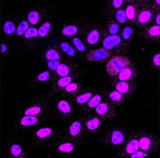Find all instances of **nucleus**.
<instances>
[{
  "label": "nucleus",
  "mask_w": 160,
  "mask_h": 158,
  "mask_svg": "<svg viewBox=\"0 0 160 158\" xmlns=\"http://www.w3.org/2000/svg\"><path fill=\"white\" fill-rule=\"evenodd\" d=\"M51 78V72L49 70L39 71L32 78L30 83L28 84V88H33L40 84L46 83Z\"/></svg>",
  "instance_id": "nucleus-38"
},
{
  "label": "nucleus",
  "mask_w": 160,
  "mask_h": 158,
  "mask_svg": "<svg viewBox=\"0 0 160 158\" xmlns=\"http://www.w3.org/2000/svg\"><path fill=\"white\" fill-rule=\"evenodd\" d=\"M63 60H52V61H48V62L45 63V64L47 65L48 67V70L50 71L51 73L54 72L56 70L57 68H58L61 63Z\"/></svg>",
  "instance_id": "nucleus-44"
},
{
  "label": "nucleus",
  "mask_w": 160,
  "mask_h": 158,
  "mask_svg": "<svg viewBox=\"0 0 160 158\" xmlns=\"http://www.w3.org/2000/svg\"><path fill=\"white\" fill-rule=\"evenodd\" d=\"M102 26L105 31L111 36L120 35L121 29H122L120 24H119L118 22H116L112 18H106V21L103 24H102Z\"/></svg>",
  "instance_id": "nucleus-39"
},
{
  "label": "nucleus",
  "mask_w": 160,
  "mask_h": 158,
  "mask_svg": "<svg viewBox=\"0 0 160 158\" xmlns=\"http://www.w3.org/2000/svg\"><path fill=\"white\" fill-rule=\"evenodd\" d=\"M130 133L131 131L125 127H114L106 130L98 138V143L104 147L120 148Z\"/></svg>",
  "instance_id": "nucleus-5"
},
{
  "label": "nucleus",
  "mask_w": 160,
  "mask_h": 158,
  "mask_svg": "<svg viewBox=\"0 0 160 158\" xmlns=\"http://www.w3.org/2000/svg\"><path fill=\"white\" fill-rule=\"evenodd\" d=\"M41 57L44 63L48 61L67 60L63 56L57 44H50L45 47L41 54Z\"/></svg>",
  "instance_id": "nucleus-26"
},
{
  "label": "nucleus",
  "mask_w": 160,
  "mask_h": 158,
  "mask_svg": "<svg viewBox=\"0 0 160 158\" xmlns=\"http://www.w3.org/2000/svg\"><path fill=\"white\" fill-rule=\"evenodd\" d=\"M85 88L82 84L80 83L79 80L75 81L73 83L69 84L68 85L63 88L62 90L59 91V93L57 94L58 96H65V97H72V96L78 93L80 91Z\"/></svg>",
  "instance_id": "nucleus-37"
},
{
  "label": "nucleus",
  "mask_w": 160,
  "mask_h": 158,
  "mask_svg": "<svg viewBox=\"0 0 160 158\" xmlns=\"http://www.w3.org/2000/svg\"><path fill=\"white\" fill-rule=\"evenodd\" d=\"M158 12L160 11L155 9L151 1L139 0L134 27L141 30L145 26L152 24Z\"/></svg>",
  "instance_id": "nucleus-6"
},
{
  "label": "nucleus",
  "mask_w": 160,
  "mask_h": 158,
  "mask_svg": "<svg viewBox=\"0 0 160 158\" xmlns=\"http://www.w3.org/2000/svg\"><path fill=\"white\" fill-rule=\"evenodd\" d=\"M21 42L27 49H32L39 44L38 36V27L36 26H30L22 37Z\"/></svg>",
  "instance_id": "nucleus-29"
},
{
  "label": "nucleus",
  "mask_w": 160,
  "mask_h": 158,
  "mask_svg": "<svg viewBox=\"0 0 160 158\" xmlns=\"http://www.w3.org/2000/svg\"><path fill=\"white\" fill-rule=\"evenodd\" d=\"M131 63V61L129 60V58L126 55H114L106 63V73L108 74L110 78L115 77L124 68L130 65Z\"/></svg>",
  "instance_id": "nucleus-15"
},
{
  "label": "nucleus",
  "mask_w": 160,
  "mask_h": 158,
  "mask_svg": "<svg viewBox=\"0 0 160 158\" xmlns=\"http://www.w3.org/2000/svg\"><path fill=\"white\" fill-rule=\"evenodd\" d=\"M55 99L51 102L53 114L64 122L66 124L78 115V110L69 97L55 95Z\"/></svg>",
  "instance_id": "nucleus-4"
},
{
  "label": "nucleus",
  "mask_w": 160,
  "mask_h": 158,
  "mask_svg": "<svg viewBox=\"0 0 160 158\" xmlns=\"http://www.w3.org/2000/svg\"><path fill=\"white\" fill-rule=\"evenodd\" d=\"M160 65V53L159 51L153 53L151 58V69H155L159 67Z\"/></svg>",
  "instance_id": "nucleus-42"
},
{
  "label": "nucleus",
  "mask_w": 160,
  "mask_h": 158,
  "mask_svg": "<svg viewBox=\"0 0 160 158\" xmlns=\"http://www.w3.org/2000/svg\"><path fill=\"white\" fill-rule=\"evenodd\" d=\"M30 136L35 147L48 149L61 135L54 124L45 123L34 127L30 132Z\"/></svg>",
  "instance_id": "nucleus-1"
},
{
  "label": "nucleus",
  "mask_w": 160,
  "mask_h": 158,
  "mask_svg": "<svg viewBox=\"0 0 160 158\" xmlns=\"http://www.w3.org/2000/svg\"><path fill=\"white\" fill-rule=\"evenodd\" d=\"M83 74V70H80L77 71L76 73L67 76V77H62L58 79V80L55 81L54 83H52V87L50 88V92L49 93H47L50 97H53L55 95H57L59 93L61 90H62L63 88L68 85L69 84L75 81H78L81 79Z\"/></svg>",
  "instance_id": "nucleus-21"
},
{
  "label": "nucleus",
  "mask_w": 160,
  "mask_h": 158,
  "mask_svg": "<svg viewBox=\"0 0 160 158\" xmlns=\"http://www.w3.org/2000/svg\"><path fill=\"white\" fill-rule=\"evenodd\" d=\"M138 2L139 0H127V1H125L124 8L128 25L134 26Z\"/></svg>",
  "instance_id": "nucleus-34"
},
{
  "label": "nucleus",
  "mask_w": 160,
  "mask_h": 158,
  "mask_svg": "<svg viewBox=\"0 0 160 158\" xmlns=\"http://www.w3.org/2000/svg\"><path fill=\"white\" fill-rule=\"evenodd\" d=\"M51 97L48 94L35 98L24 108L20 116H34L50 111L51 109Z\"/></svg>",
  "instance_id": "nucleus-11"
},
{
  "label": "nucleus",
  "mask_w": 160,
  "mask_h": 158,
  "mask_svg": "<svg viewBox=\"0 0 160 158\" xmlns=\"http://www.w3.org/2000/svg\"><path fill=\"white\" fill-rule=\"evenodd\" d=\"M97 88H84L78 93L69 98L72 102L77 110H78L79 108H81L82 106L84 105L89 101L90 98L92 97V96L97 92Z\"/></svg>",
  "instance_id": "nucleus-24"
},
{
  "label": "nucleus",
  "mask_w": 160,
  "mask_h": 158,
  "mask_svg": "<svg viewBox=\"0 0 160 158\" xmlns=\"http://www.w3.org/2000/svg\"><path fill=\"white\" fill-rule=\"evenodd\" d=\"M106 121L94 113L84 114L83 119V135L95 136L99 135L103 128V124Z\"/></svg>",
  "instance_id": "nucleus-13"
},
{
  "label": "nucleus",
  "mask_w": 160,
  "mask_h": 158,
  "mask_svg": "<svg viewBox=\"0 0 160 158\" xmlns=\"http://www.w3.org/2000/svg\"><path fill=\"white\" fill-rule=\"evenodd\" d=\"M83 143L69 137L60 136L48 148V156L50 157L73 158L79 152Z\"/></svg>",
  "instance_id": "nucleus-2"
},
{
  "label": "nucleus",
  "mask_w": 160,
  "mask_h": 158,
  "mask_svg": "<svg viewBox=\"0 0 160 158\" xmlns=\"http://www.w3.org/2000/svg\"><path fill=\"white\" fill-rule=\"evenodd\" d=\"M103 5L104 9H105V15L107 16L123 7L125 1L124 0H106L104 2Z\"/></svg>",
  "instance_id": "nucleus-40"
},
{
  "label": "nucleus",
  "mask_w": 160,
  "mask_h": 158,
  "mask_svg": "<svg viewBox=\"0 0 160 158\" xmlns=\"http://www.w3.org/2000/svg\"><path fill=\"white\" fill-rule=\"evenodd\" d=\"M136 33V28L131 25H128V24H126L121 29L120 36L128 51L134 44Z\"/></svg>",
  "instance_id": "nucleus-32"
},
{
  "label": "nucleus",
  "mask_w": 160,
  "mask_h": 158,
  "mask_svg": "<svg viewBox=\"0 0 160 158\" xmlns=\"http://www.w3.org/2000/svg\"><path fill=\"white\" fill-rule=\"evenodd\" d=\"M153 24H157V25H159V24H160V12H158V13H157V15H156L155 18H154V20H153Z\"/></svg>",
  "instance_id": "nucleus-46"
},
{
  "label": "nucleus",
  "mask_w": 160,
  "mask_h": 158,
  "mask_svg": "<svg viewBox=\"0 0 160 158\" xmlns=\"http://www.w3.org/2000/svg\"><path fill=\"white\" fill-rule=\"evenodd\" d=\"M50 12L49 9L44 6L33 5L30 8L27 16V20L30 25L38 27Z\"/></svg>",
  "instance_id": "nucleus-20"
},
{
  "label": "nucleus",
  "mask_w": 160,
  "mask_h": 158,
  "mask_svg": "<svg viewBox=\"0 0 160 158\" xmlns=\"http://www.w3.org/2000/svg\"><path fill=\"white\" fill-rule=\"evenodd\" d=\"M16 30V24L15 18H7L3 24V33L5 41L11 42L15 41V34Z\"/></svg>",
  "instance_id": "nucleus-33"
},
{
  "label": "nucleus",
  "mask_w": 160,
  "mask_h": 158,
  "mask_svg": "<svg viewBox=\"0 0 160 158\" xmlns=\"http://www.w3.org/2000/svg\"><path fill=\"white\" fill-rule=\"evenodd\" d=\"M139 149L151 153V155L158 153L159 151V138L155 133L146 130L137 131Z\"/></svg>",
  "instance_id": "nucleus-10"
},
{
  "label": "nucleus",
  "mask_w": 160,
  "mask_h": 158,
  "mask_svg": "<svg viewBox=\"0 0 160 158\" xmlns=\"http://www.w3.org/2000/svg\"><path fill=\"white\" fill-rule=\"evenodd\" d=\"M80 70H81V67L77 62L70 60H64L54 72L51 73V83H54L60 78L73 74Z\"/></svg>",
  "instance_id": "nucleus-14"
},
{
  "label": "nucleus",
  "mask_w": 160,
  "mask_h": 158,
  "mask_svg": "<svg viewBox=\"0 0 160 158\" xmlns=\"http://www.w3.org/2000/svg\"><path fill=\"white\" fill-rule=\"evenodd\" d=\"M93 113L98 115V116L101 117L105 121L116 118L118 116L119 114L118 110H117V107L105 99L102 100L96 107Z\"/></svg>",
  "instance_id": "nucleus-23"
},
{
  "label": "nucleus",
  "mask_w": 160,
  "mask_h": 158,
  "mask_svg": "<svg viewBox=\"0 0 160 158\" xmlns=\"http://www.w3.org/2000/svg\"><path fill=\"white\" fill-rule=\"evenodd\" d=\"M139 70L134 63H131L130 65L124 68L118 75L112 77L111 79L117 81H136L139 76Z\"/></svg>",
  "instance_id": "nucleus-25"
},
{
  "label": "nucleus",
  "mask_w": 160,
  "mask_h": 158,
  "mask_svg": "<svg viewBox=\"0 0 160 158\" xmlns=\"http://www.w3.org/2000/svg\"><path fill=\"white\" fill-rule=\"evenodd\" d=\"M100 32H101V24H97L92 20L87 21L81 36L89 50L96 49L100 45Z\"/></svg>",
  "instance_id": "nucleus-8"
},
{
  "label": "nucleus",
  "mask_w": 160,
  "mask_h": 158,
  "mask_svg": "<svg viewBox=\"0 0 160 158\" xmlns=\"http://www.w3.org/2000/svg\"><path fill=\"white\" fill-rule=\"evenodd\" d=\"M60 49L61 52H62L63 56L67 60H70L78 62L79 60H82L81 57L78 54L74 47L69 43L68 40L65 39H60L58 44H57Z\"/></svg>",
  "instance_id": "nucleus-30"
},
{
  "label": "nucleus",
  "mask_w": 160,
  "mask_h": 158,
  "mask_svg": "<svg viewBox=\"0 0 160 158\" xmlns=\"http://www.w3.org/2000/svg\"><path fill=\"white\" fill-rule=\"evenodd\" d=\"M5 155L8 158H28L31 152L24 149L19 141L11 139L6 143Z\"/></svg>",
  "instance_id": "nucleus-18"
},
{
  "label": "nucleus",
  "mask_w": 160,
  "mask_h": 158,
  "mask_svg": "<svg viewBox=\"0 0 160 158\" xmlns=\"http://www.w3.org/2000/svg\"><path fill=\"white\" fill-rule=\"evenodd\" d=\"M139 149L138 135L137 132H131L127 137L126 141L120 148L116 154V157L119 158H128L131 154Z\"/></svg>",
  "instance_id": "nucleus-17"
},
{
  "label": "nucleus",
  "mask_w": 160,
  "mask_h": 158,
  "mask_svg": "<svg viewBox=\"0 0 160 158\" xmlns=\"http://www.w3.org/2000/svg\"><path fill=\"white\" fill-rule=\"evenodd\" d=\"M152 155L151 153L147 152V151H142L141 149H138V150L135 151L133 154L129 156L128 158H144V157H149L150 156Z\"/></svg>",
  "instance_id": "nucleus-45"
},
{
  "label": "nucleus",
  "mask_w": 160,
  "mask_h": 158,
  "mask_svg": "<svg viewBox=\"0 0 160 158\" xmlns=\"http://www.w3.org/2000/svg\"><path fill=\"white\" fill-rule=\"evenodd\" d=\"M55 22L50 12L40 25L38 26V36L39 44H42L54 32Z\"/></svg>",
  "instance_id": "nucleus-22"
},
{
  "label": "nucleus",
  "mask_w": 160,
  "mask_h": 158,
  "mask_svg": "<svg viewBox=\"0 0 160 158\" xmlns=\"http://www.w3.org/2000/svg\"><path fill=\"white\" fill-rule=\"evenodd\" d=\"M106 16V18H112V19L114 20V21L118 22V23L119 24H120V25H122V24H125V25L128 24L124 6Z\"/></svg>",
  "instance_id": "nucleus-41"
},
{
  "label": "nucleus",
  "mask_w": 160,
  "mask_h": 158,
  "mask_svg": "<svg viewBox=\"0 0 160 158\" xmlns=\"http://www.w3.org/2000/svg\"><path fill=\"white\" fill-rule=\"evenodd\" d=\"M139 33L148 42H158L160 39V26L152 24L139 30Z\"/></svg>",
  "instance_id": "nucleus-28"
},
{
  "label": "nucleus",
  "mask_w": 160,
  "mask_h": 158,
  "mask_svg": "<svg viewBox=\"0 0 160 158\" xmlns=\"http://www.w3.org/2000/svg\"><path fill=\"white\" fill-rule=\"evenodd\" d=\"M83 116L84 114H78L72 119L69 120L68 122L66 123L64 134L65 136L82 143H83L84 138H85L83 135Z\"/></svg>",
  "instance_id": "nucleus-12"
},
{
  "label": "nucleus",
  "mask_w": 160,
  "mask_h": 158,
  "mask_svg": "<svg viewBox=\"0 0 160 158\" xmlns=\"http://www.w3.org/2000/svg\"><path fill=\"white\" fill-rule=\"evenodd\" d=\"M53 116L52 111L44 113L34 116H18L12 123L11 132H19L22 131H30L34 127L44 123Z\"/></svg>",
  "instance_id": "nucleus-3"
},
{
  "label": "nucleus",
  "mask_w": 160,
  "mask_h": 158,
  "mask_svg": "<svg viewBox=\"0 0 160 158\" xmlns=\"http://www.w3.org/2000/svg\"><path fill=\"white\" fill-rule=\"evenodd\" d=\"M69 43L72 44V46L74 47L78 54L81 57L82 60H83V57L84 55L88 52H89V49L87 48V45L84 42L83 37L81 36V33L78 35L76 36H74L72 38L68 39Z\"/></svg>",
  "instance_id": "nucleus-35"
},
{
  "label": "nucleus",
  "mask_w": 160,
  "mask_h": 158,
  "mask_svg": "<svg viewBox=\"0 0 160 158\" xmlns=\"http://www.w3.org/2000/svg\"><path fill=\"white\" fill-rule=\"evenodd\" d=\"M106 87L116 90L129 100L134 96L138 84L137 81H117L110 79Z\"/></svg>",
  "instance_id": "nucleus-16"
},
{
  "label": "nucleus",
  "mask_w": 160,
  "mask_h": 158,
  "mask_svg": "<svg viewBox=\"0 0 160 158\" xmlns=\"http://www.w3.org/2000/svg\"><path fill=\"white\" fill-rule=\"evenodd\" d=\"M102 100H104V96L102 89H98L97 92L92 96V97L84 105L79 108L78 111L83 113V114L92 113L95 108Z\"/></svg>",
  "instance_id": "nucleus-31"
},
{
  "label": "nucleus",
  "mask_w": 160,
  "mask_h": 158,
  "mask_svg": "<svg viewBox=\"0 0 160 158\" xmlns=\"http://www.w3.org/2000/svg\"><path fill=\"white\" fill-rule=\"evenodd\" d=\"M12 51V46L11 44V42L6 41H4L1 44V53L3 55H5L7 56Z\"/></svg>",
  "instance_id": "nucleus-43"
},
{
  "label": "nucleus",
  "mask_w": 160,
  "mask_h": 158,
  "mask_svg": "<svg viewBox=\"0 0 160 158\" xmlns=\"http://www.w3.org/2000/svg\"><path fill=\"white\" fill-rule=\"evenodd\" d=\"M112 56H114V55L112 52L101 47V48L92 49L89 52H88L83 56V60H86L92 63L102 64V63H107Z\"/></svg>",
  "instance_id": "nucleus-19"
},
{
  "label": "nucleus",
  "mask_w": 160,
  "mask_h": 158,
  "mask_svg": "<svg viewBox=\"0 0 160 158\" xmlns=\"http://www.w3.org/2000/svg\"><path fill=\"white\" fill-rule=\"evenodd\" d=\"M102 48L109 51L114 55H126L128 50L122 42L120 35L118 36H111L105 31L101 24V32H100V42Z\"/></svg>",
  "instance_id": "nucleus-7"
},
{
  "label": "nucleus",
  "mask_w": 160,
  "mask_h": 158,
  "mask_svg": "<svg viewBox=\"0 0 160 158\" xmlns=\"http://www.w3.org/2000/svg\"><path fill=\"white\" fill-rule=\"evenodd\" d=\"M15 19L16 24L15 40L21 41L24 34L30 27V24L27 20V18L24 16H18V17L15 18Z\"/></svg>",
  "instance_id": "nucleus-36"
},
{
  "label": "nucleus",
  "mask_w": 160,
  "mask_h": 158,
  "mask_svg": "<svg viewBox=\"0 0 160 158\" xmlns=\"http://www.w3.org/2000/svg\"><path fill=\"white\" fill-rule=\"evenodd\" d=\"M87 19L83 18H75L61 24L58 30H57V36L60 39H68L80 35L83 31Z\"/></svg>",
  "instance_id": "nucleus-9"
},
{
  "label": "nucleus",
  "mask_w": 160,
  "mask_h": 158,
  "mask_svg": "<svg viewBox=\"0 0 160 158\" xmlns=\"http://www.w3.org/2000/svg\"><path fill=\"white\" fill-rule=\"evenodd\" d=\"M102 91L103 93L104 99L116 107L123 106L128 100L122 93L112 88L106 87L104 89H102Z\"/></svg>",
  "instance_id": "nucleus-27"
}]
</instances>
